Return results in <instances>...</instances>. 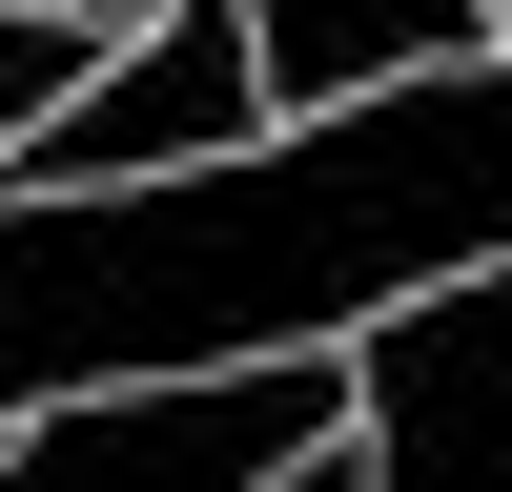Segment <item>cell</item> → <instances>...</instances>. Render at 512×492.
I'll return each instance as SVG.
<instances>
[{"mask_svg": "<svg viewBox=\"0 0 512 492\" xmlns=\"http://www.w3.org/2000/svg\"><path fill=\"white\" fill-rule=\"evenodd\" d=\"M349 431H369V349L349 328L164 349V369L0 410V492H287V472H349Z\"/></svg>", "mask_w": 512, "mask_h": 492, "instance_id": "cell-1", "label": "cell"}, {"mask_svg": "<svg viewBox=\"0 0 512 492\" xmlns=\"http://www.w3.org/2000/svg\"><path fill=\"white\" fill-rule=\"evenodd\" d=\"M267 123H287L267 0H164L144 62H103V82L21 144V185H164V164H226V144H267Z\"/></svg>", "mask_w": 512, "mask_h": 492, "instance_id": "cell-2", "label": "cell"}, {"mask_svg": "<svg viewBox=\"0 0 512 492\" xmlns=\"http://www.w3.org/2000/svg\"><path fill=\"white\" fill-rule=\"evenodd\" d=\"M369 349V472L431 492V472H512V246L492 267H431L349 328Z\"/></svg>", "mask_w": 512, "mask_h": 492, "instance_id": "cell-3", "label": "cell"}, {"mask_svg": "<svg viewBox=\"0 0 512 492\" xmlns=\"http://www.w3.org/2000/svg\"><path fill=\"white\" fill-rule=\"evenodd\" d=\"M512 0H267V82L287 123L308 103H369V82H431V62H492Z\"/></svg>", "mask_w": 512, "mask_h": 492, "instance_id": "cell-4", "label": "cell"}, {"mask_svg": "<svg viewBox=\"0 0 512 492\" xmlns=\"http://www.w3.org/2000/svg\"><path fill=\"white\" fill-rule=\"evenodd\" d=\"M82 82H103V21H82V0H0V185H21V144Z\"/></svg>", "mask_w": 512, "mask_h": 492, "instance_id": "cell-5", "label": "cell"}, {"mask_svg": "<svg viewBox=\"0 0 512 492\" xmlns=\"http://www.w3.org/2000/svg\"><path fill=\"white\" fill-rule=\"evenodd\" d=\"M82 21H164V0H82Z\"/></svg>", "mask_w": 512, "mask_h": 492, "instance_id": "cell-6", "label": "cell"}]
</instances>
